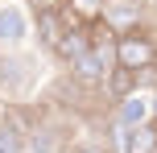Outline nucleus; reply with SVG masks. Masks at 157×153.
Segmentation results:
<instances>
[{
    "mask_svg": "<svg viewBox=\"0 0 157 153\" xmlns=\"http://www.w3.org/2000/svg\"><path fill=\"white\" fill-rule=\"evenodd\" d=\"M116 149L120 153H157V124H116Z\"/></svg>",
    "mask_w": 157,
    "mask_h": 153,
    "instance_id": "7ed1b4c3",
    "label": "nucleus"
},
{
    "mask_svg": "<svg viewBox=\"0 0 157 153\" xmlns=\"http://www.w3.org/2000/svg\"><path fill=\"white\" fill-rule=\"evenodd\" d=\"M29 37V17L21 4H0V46H21Z\"/></svg>",
    "mask_w": 157,
    "mask_h": 153,
    "instance_id": "20e7f679",
    "label": "nucleus"
},
{
    "mask_svg": "<svg viewBox=\"0 0 157 153\" xmlns=\"http://www.w3.org/2000/svg\"><path fill=\"white\" fill-rule=\"evenodd\" d=\"M103 83H108V95H112V99L120 104L124 95H132V91L141 87V71H128V66H112Z\"/></svg>",
    "mask_w": 157,
    "mask_h": 153,
    "instance_id": "423d86ee",
    "label": "nucleus"
},
{
    "mask_svg": "<svg viewBox=\"0 0 157 153\" xmlns=\"http://www.w3.org/2000/svg\"><path fill=\"white\" fill-rule=\"evenodd\" d=\"M21 149H25L21 128H13V124H0V153H21Z\"/></svg>",
    "mask_w": 157,
    "mask_h": 153,
    "instance_id": "0eeeda50",
    "label": "nucleus"
},
{
    "mask_svg": "<svg viewBox=\"0 0 157 153\" xmlns=\"http://www.w3.org/2000/svg\"><path fill=\"white\" fill-rule=\"evenodd\" d=\"M116 124H153V99L149 95H141V87L132 91V95H124L120 99V108H116Z\"/></svg>",
    "mask_w": 157,
    "mask_h": 153,
    "instance_id": "39448f33",
    "label": "nucleus"
},
{
    "mask_svg": "<svg viewBox=\"0 0 157 153\" xmlns=\"http://www.w3.org/2000/svg\"><path fill=\"white\" fill-rule=\"evenodd\" d=\"M116 66H128V71H149L157 66V37L149 29H124L116 37Z\"/></svg>",
    "mask_w": 157,
    "mask_h": 153,
    "instance_id": "f257e3e1",
    "label": "nucleus"
},
{
    "mask_svg": "<svg viewBox=\"0 0 157 153\" xmlns=\"http://www.w3.org/2000/svg\"><path fill=\"white\" fill-rule=\"evenodd\" d=\"M75 4H83V13H99L103 0H75Z\"/></svg>",
    "mask_w": 157,
    "mask_h": 153,
    "instance_id": "6e6552de",
    "label": "nucleus"
},
{
    "mask_svg": "<svg viewBox=\"0 0 157 153\" xmlns=\"http://www.w3.org/2000/svg\"><path fill=\"white\" fill-rule=\"evenodd\" d=\"M75 153H108V149H99V145H83V149H75Z\"/></svg>",
    "mask_w": 157,
    "mask_h": 153,
    "instance_id": "1a4fd4ad",
    "label": "nucleus"
},
{
    "mask_svg": "<svg viewBox=\"0 0 157 153\" xmlns=\"http://www.w3.org/2000/svg\"><path fill=\"white\" fill-rule=\"evenodd\" d=\"M99 17H103V21H108L116 33L136 29V25L145 21V0H103Z\"/></svg>",
    "mask_w": 157,
    "mask_h": 153,
    "instance_id": "f03ea898",
    "label": "nucleus"
},
{
    "mask_svg": "<svg viewBox=\"0 0 157 153\" xmlns=\"http://www.w3.org/2000/svg\"><path fill=\"white\" fill-rule=\"evenodd\" d=\"M153 124H157V99H153Z\"/></svg>",
    "mask_w": 157,
    "mask_h": 153,
    "instance_id": "9d476101",
    "label": "nucleus"
}]
</instances>
